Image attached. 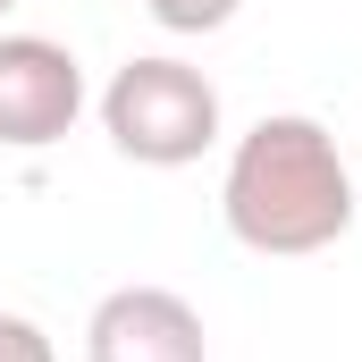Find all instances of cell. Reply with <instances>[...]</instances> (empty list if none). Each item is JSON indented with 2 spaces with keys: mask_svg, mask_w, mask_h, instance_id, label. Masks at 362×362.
Returning <instances> with one entry per match:
<instances>
[{
  "mask_svg": "<svg viewBox=\"0 0 362 362\" xmlns=\"http://www.w3.org/2000/svg\"><path fill=\"white\" fill-rule=\"evenodd\" d=\"M354 185H362V152H354Z\"/></svg>",
  "mask_w": 362,
  "mask_h": 362,
  "instance_id": "cell-7",
  "label": "cell"
},
{
  "mask_svg": "<svg viewBox=\"0 0 362 362\" xmlns=\"http://www.w3.org/2000/svg\"><path fill=\"white\" fill-rule=\"evenodd\" d=\"M8 8H17V0H0V17H8Z\"/></svg>",
  "mask_w": 362,
  "mask_h": 362,
  "instance_id": "cell-8",
  "label": "cell"
},
{
  "mask_svg": "<svg viewBox=\"0 0 362 362\" xmlns=\"http://www.w3.org/2000/svg\"><path fill=\"white\" fill-rule=\"evenodd\" d=\"M236 8L245 0H144V17L160 25V34H219V25H236Z\"/></svg>",
  "mask_w": 362,
  "mask_h": 362,
  "instance_id": "cell-5",
  "label": "cell"
},
{
  "mask_svg": "<svg viewBox=\"0 0 362 362\" xmlns=\"http://www.w3.org/2000/svg\"><path fill=\"white\" fill-rule=\"evenodd\" d=\"M85 59L51 34H0V152H51L85 118Z\"/></svg>",
  "mask_w": 362,
  "mask_h": 362,
  "instance_id": "cell-3",
  "label": "cell"
},
{
  "mask_svg": "<svg viewBox=\"0 0 362 362\" xmlns=\"http://www.w3.org/2000/svg\"><path fill=\"white\" fill-rule=\"evenodd\" d=\"M93 110H101L110 152L135 160V169H194L219 144V127H228L219 85L194 59H177V51H135L127 68H110Z\"/></svg>",
  "mask_w": 362,
  "mask_h": 362,
  "instance_id": "cell-2",
  "label": "cell"
},
{
  "mask_svg": "<svg viewBox=\"0 0 362 362\" xmlns=\"http://www.w3.org/2000/svg\"><path fill=\"white\" fill-rule=\"evenodd\" d=\"M85 362H211V329L177 286H110L85 320Z\"/></svg>",
  "mask_w": 362,
  "mask_h": 362,
  "instance_id": "cell-4",
  "label": "cell"
},
{
  "mask_svg": "<svg viewBox=\"0 0 362 362\" xmlns=\"http://www.w3.org/2000/svg\"><path fill=\"white\" fill-rule=\"evenodd\" d=\"M0 362H59V346H51V329H42V320L0 312Z\"/></svg>",
  "mask_w": 362,
  "mask_h": 362,
  "instance_id": "cell-6",
  "label": "cell"
},
{
  "mask_svg": "<svg viewBox=\"0 0 362 362\" xmlns=\"http://www.w3.org/2000/svg\"><path fill=\"white\" fill-rule=\"evenodd\" d=\"M362 185L354 160L337 152V135L312 110H270L228 144V177H219V219L245 253L262 262H312L329 245L354 236Z\"/></svg>",
  "mask_w": 362,
  "mask_h": 362,
  "instance_id": "cell-1",
  "label": "cell"
}]
</instances>
